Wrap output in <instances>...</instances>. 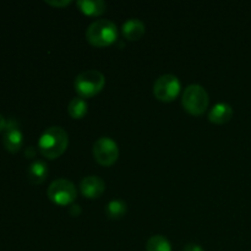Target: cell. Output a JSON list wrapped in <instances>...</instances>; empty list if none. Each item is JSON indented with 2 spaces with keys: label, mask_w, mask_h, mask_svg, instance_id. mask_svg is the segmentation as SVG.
Instances as JSON below:
<instances>
[{
  "label": "cell",
  "mask_w": 251,
  "mask_h": 251,
  "mask_svg": "<svg viewBox=\"0 0 251 251\" xmlns=\"http://www.w3.org/2000/svg\"><path fill=\"white\" fill-rule=\"evenodd\" d=\"M69 145V135L63 127L50 126L44 130L38 140V149L46 158L54 159L65 152Z\"/></svg>",
  "instance_id": "1"
},
{
  "label": "cell",
  "mask_w": 251,
  "mask_h": 251,
  "mask_svg": "<svg viewBox=\"0 0 251 251\" xmlns=\"http://www.w3.org/2000/svg\"><path fill=\"white\" fill-rule=\"evenodd\" d=\"M86 38L95 47H107L117 41L118 27L110 20H96L86 29Z\"/></svg>",
  "instance_id": "2"
},
{
  "label": "cell",
  "mask_w": 251,
  "mask_h": 251,
  "mask_svg": "<svg viewBox=\"0 0 251 251\" xmlns=\"http://www.w3.org/2000/svg\"><path fill=\"white\" fill-rule=\"evenodd\" d=\"M105 85V77L98 70H86L78 74L75 78L76 92L82 98H91L100 93Z\"/></svg>",
  "instance_id": "3"
},
{
  "label": "cell",
  "mask_w": 251,
  "mask_h": 251,
  "mask_svg": "<svg viewBox=\"0 0 251 251\" xmlns=\"http://www.w3.org/2000/svg\"><path fill=\"white\" fill-rule=\"evenodd\" d=\"M181 103L186 112L193 115H200L208 105V93L205 88L198 83H191L185 88L181 98Z\"/></svg>",
  "instance_id": "4"
},
{
  "label": "cell",
  "mask_w": 251,
  "mask_h": 251,
  "mask_svg": "<svg viewBox=\"0 0 251 251\" xmlns=\"http://www.w3.org/2000/svg\"><path fill=\"white\" fill-rule=\"evenodd\" d=\"M47 194L54 203L60 206L70 205L71 202L75 201L76 196H77L76 186L74 185L73 181L64 178L55 179L54 181H51L48 190H47Z\"/></svg>",
  "instance_id": "5"
},
{
  "label": "cell",
  "mask_w": 251,
  "mask_h": 251,
  "mask_svg": "<svg viewBox=\"0 0 251 251\" xmlns=\"http://www.w3.org/2000/svg\"><path fill=\"white\" fill-rule=\"evenodd\" d=\"M180 81L176 75L164 74L159 76L153 85V95L162 102H172L180 92Z\"/></svg>",
  "instance_id": "6"
},
{
  "label": "cell",
  "mask_w": 251,
  "mask_h": 251,
  "mask_svg": "<svg viewBox=\"0 0 251 251\" xmlns=\"http://www.w3.org/2000/svg\"><path fill=\"white\" fill-rule=\"evenodd\" d=\"M93 156L100 166L109 167L117 162L119 157V147L117 142L110 137H100L93 144Z\"/></svg>",
  "instance_id": "7"
},
{
  "label": "cell",
  "mask_w": 251,
  "mask_h": 251,
  "mask_svg": "<svg viewBox=\"0 0 251 251\" xmlns=\"http://www.w3.org/2000/svg\"><path fill=\"white\" fill-rule=\"evenodd\" d=\"M4 135H2V145L5 150L11 153H16L21 150L22 144H24V135H22L20 124L16 119L10 118L6 120V126L4 129Z\"/></svg>",
  "instance_id": "8"
},
{
  "label": "cell",
  "mask_w": 251,
  "mask_h": 251,
  "mask_svg": "<svg viewBox=\"0 0 251 251\" xmlns=\"http://www.w3.org/2000/svg\"><path fill=\"white\" fill-rule=\"evenodd\" d=\"M105 184L103 179L97 176H88L81 180L80 190L83 196L88 199H97L103 194Z\"/></svg>",
  "instance_id": "9"
},
{
  "label": "cell",
  "mask_w": 251,
  "mask_h": 251,
  "mask_svg": "<svg viewBox=\"0 0 251 251\" xmlns=\"http://www.w3.org/2000/svg\"><path fill=\"white\" fill-rule=\"evenodd\" d=\"M233 117L232 105L226 102H220L213 105L208 112V120L215 124H225Z\"/></svg>",
  "instance_id": "10"
},
{
  "label": "cell",
  "mask_w": 251,
  "mask_h": 251,
  "mask_svg": "<svg viewBox=\"0 0 251 251\" xmlns=\"http://www.w3.org/2000/svg\"><path fill=\"white\" fill-rule=\"evenodd\" d=\"M123 34L129 41H137L145 34L146 27L139 19H129L123 24Z\"/></svg>",
  "instance_id": "11"
},
{
  "label": "cell",
  "mask_w": 251,
  "mask_h": 251,
  "mask_svg": "<svg viewBox=\"0 0 251 251\" xmlns=\"http://www.w3.org/2000/svg\"><path fill=\"white\" fill-rule=\"evenodd\" d=\"M48 166L43 161H34L28 167V179L32 184H41L43 183L48 176Z\"/></svg>",
  "instance_id": "12"
},
{
  "label": "cell",
  "mask_w": 251,
  "mask_h": 251,
  "mask_svg": "<svg viewBox=\"0 0 251 251\" xmlns=\"http://www.w3.org/2000/svg\"><path fill=\"white\" fill-rule=\"evenodd\" d=\"M77 6L83 14L90 16H98L107 10V4L103 0H78Z\"/></svg>",
  "instance_id": "13"
},
{
  "label": "cell",
  "mask_w": 251,
  "mask_h": 251,
  "mask_svg": "<svg viewBox=\"0 0 251 251\" xmlns=\"http://www.w3.org/2000/svg\"><path fill=\"white\" fill-rule=\"evenodd\" d=\"M68 112L70 117L74 118V119H81V118L85 117L88 112V104L85 100V98L80 97V96L73 98L70 103H69Z\"/></svg>",
  "instance_id": "14"
},
{
  "label": "cell",
  "mask_w": 251,
  "mask_h": 251,
  "mask_svg": "<svg viewBox=\"0 0 251 251\" xmlns=\"http://www.w3.org/2000/svg\"><path fill=\"white\" fill-rule=\"evenodd\" d=\"M146 251H172L171 243L161 234L152 235L146 243Z\"/></svg>",
  "instance_id": "15"
},
{
  "label": "cell",
  "mask_w": 251,
  "mask_h": 251,
  "mask_svg": "<svg viewBox=\"0 0 251 251\" xmlns=\"http://www.w3.org/2000/svg\"><path fill=\"white\" fill-rule=\"evenodd\" d=\"M127 205L123 200H112L105 207V213L109 218H120L126 213Z\"/></svg>",
  "instance_id": "16"
},
{
  "label": "cell",
  "mask_w": 251,
  "mask_h": 251,
  "mask_svg": "<svg viewBox=\"0 0 251 251\" xmlns=\"http://www.w3.org/2000/svg\"><path fill=\"white\" fill-rule=\"evenodd\" d=\"M47 4L49 5H53V6H58V7H63L65 5H69L71 2V0H47Z\"/></svg>",
  "instance_id": "17"
},
{
  "label": "cell",
  "mask_w": 251,
  "mask_h": 251,
  "mask_svg": "<svg viewBox=\"0 0 251 251\" xmlns=\"http://www.w3.org/2000/svg\"><path fill=\"white\" fill-rule=\"evenodd\" d=\"M183 251H203V249L199 244H195V243H189V244H186L185 247H184Z\"/></svg>",
  "instance_id": "18"
},
{
  "label": "cell",
  "mask_w": 251,
  "mask_h": 251,
  "mask_svg": "<svg viewBox=\"0 0 251 251\" xmlns=\"http://www.w3.org/2000/svg\"><path fill=\"white\" fill-rule=\"evenodd\" d=\"M70 213L71 216H78L81 213V207L78 205H71L70 207Z\"/></svg>",
  "instance_id": "19"
},
{
  "label": "cell",
  "mask_w": 251,
  "mask_h": 251,
  "mask_svg": "<svg viewBox=\"0 0 251 251\" xmlns=\"http://www.w3.org/2000/svg\"><path fill=\"white\" fill-rule=\"evenodd\" d=\"M34 154H36V149H34L33 146L27 147V150H26L27 158H32V157H34Z\"/></svg>",
  "instance_id": "20"
},
{
  "label": "cell",
  "mask_w": 251,
  "mask_h": 251,
  "mask_svg": "<svg viewBox=\"0 0 251 251\" xmlns=\"http://www.w3.org/2000/svg\"><path fill=\"white\" fill-rule=\"evenodd\" d=\"M5 126H6V119H5V118L0 114V132L4 131Z\"/></svg>",
  "instance_id": "21"
}]
</instances>
